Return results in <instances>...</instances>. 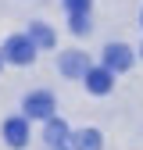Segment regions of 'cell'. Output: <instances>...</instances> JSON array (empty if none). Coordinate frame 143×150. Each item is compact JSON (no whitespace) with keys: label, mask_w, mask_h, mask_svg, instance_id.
<instances>
[{"label":"cell","mask_w":143,"mask_h":150,"mask_svg":"<svg viewBox=\"0 0 143 150\" xmlns=\"http://www.w3.org/2000/svg\"><path fill=\"white\" fill-rule=\"evenodd\" d=\"M61 71H64V75H86V71H89L86 54H64V57H61Z\"/></svg>","instance_id":"8"},{"label":"cell","mask_w":143,"mask_h":150,"mask_svg":"<svg viewBox=\"0 0 143 150\" xmlns=\"http://www.w3.org/2000/svg\"><path fill=\"white\" fill-rule=\"evenodd\" d=\"M29 40H32V47H54V32H50L43 22H36V25L29 29Z\"/></svg>","instance_id":"9"},{"label":"cell","mask_w":143,"mask_h":150,"mask_svg":"<svg viewBox=\"0 0 143 150\" xmlns=\"http://www.w3.org/2000/svg\"><path fill=\"white\" fill-rule=\"evenodd\" d=\"M25 118H54V97H50V93H29V97H25Z\"/></svg>","instance_id":"3"},{"label":"cell","mask_w":143,"mask_h":150,"mask_svg":"<svg viewBox=\"0 0 143 150\" xmlns=\"http://www.w3.org/2000/svg\"><path fill=\"white\" fill-rule=\"evenodd\" d=\"M72 32H75V36H86L89 32V18L86 14H72Z\"/></svg>","instance_id":"10"},{"label":"cell","mask_w":143,"mask_h":150,"mask_svg":"<svg viewBox=\"0 0 143 150\" xmlns=\"http://www.w3.org/2000/svg\"><path fill=\"white\" fill-rule=\"evenodd\" d=\"M129 64H132V50L125 43H107L104 47V68L107 71H125Z\"/></svg>","instance_id":"2"},{"label":"cell","mask_w":143,"mask_h":150,"mask_svg":"<svg viewBox=\"0 0 143 150\" xmlns=\"http://www.w3.org/2000/svg\"><path fill=\"white\" fill-rule=\"evenodd\" d=\"M100 146H104V136L97 129H82L72 136V150H100Z\"/></svg>","instance_id":"6"},{"label":"cell","mask_w":143,"mask_h":150,"mask_svg":"<svg viewBox=\"0 0 143 150\" xmlns=\"http://www.w3.org/2000/svg\"><path fill=\"white\" fill-rule=\"evenodd\" d=\"M54 150H68V146H54Z\"/></svg>","instance_id":"12"},{"label":"cell","mask_w":143,"mask_h":150,"mask_svg":"<svg viewBox=\"0 0 143 150\" xmlns=\"http://www.w3.org/2000/svg\"><path fill=\"white\" fill-rule=\"evenodd\" d=\"M43 139H47L50 146H64V143L72 139V136H68V125H64V122H57V118H50V122H47Z\"/></svg>","instance_id":"7"},{"label":"cell","mask_w":143,"mask_h":150,"mask_svg":"<svg viewBox=\"0 0 143 150\" xmlns=\"http://www.w3.org/2000/svg\"><path fill=\"white\" fill-rule=\"evenodd\" d=\"M64 7H68V14H86L89 0H64Z\"/></svg>","instance_id":"11"},{"label":"cell","mask_w":143,"mask_h":150,"mask_svg":"<svg viewBox=\"0 0 143 150\" xmlns=\"http://www.w3.org/2000/svg\"><path fill=\"white\" fill-rule=\"evenodd\" d=\"M4 139H7L14 150H22V146L29 143V125H25V118H7V122H4Z\"/></svg>","instance_id":"4"},{"label":"cell","mask_w":143,"mask_h":150,"mask_svg":"<svg viewBox=\"0 0 143 150\" xmlns=\"http://www.w3.org/2000/svg\"><path fill=\"white\" fill-rule=\"evenodd\" d=\"M4 57H7L11 64H29V61L36 57V47H32V40H25V36H7Z\"/></svg>","instance_id":"1"},{"label":"cell","mask_w":143,"mask_h":150,"mask_svg":"<svg viewBox=\"0 0 143 150\" xmlns=\"http://www.w3.org/2000/svg\"><path fill=\"white\" fill-rule=\"evenodd\" d=\"M86 89L97 93V97L111 93V71H107V68H89L86 71Z\"/></svg>","instance_id":"5"}]
</instances>
